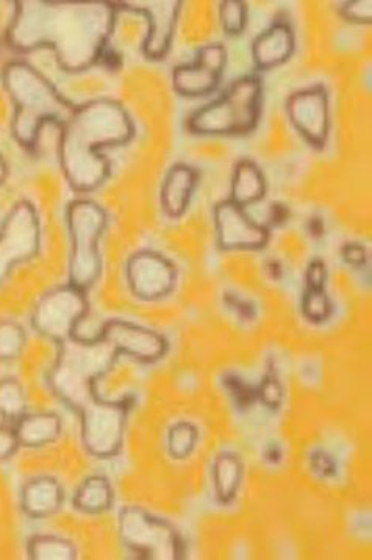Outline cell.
Wrapping results in <instances>:
<instances>
[{
    "label": "cell",
    "mask_w": 372,
    "mask_h": 560,
    "mask_svg": "<svg viewBox=\"0 0 372 560\" xmlns=\"http://www.w3.org/2000/svg\"><path fill=\"white\" fill-rule=\"evenodd\" d=\"M18 448H20V442L14 429L0 427V460L10 459Z\"/></svg>",
    "instance_id": "e575fe53"
},
{
    "label": "cell",
    "mask_w": 372,
    "mask_h": 560,
    "mask_svg": "<svg viewBox=\"0 0 372 560\" xmlns=\"http://www.w3.org/2000/svg\"><path fill=\"white\" fill-rule=\"evenodd\" d=\"M224 387L228 388L230 396L235 399L236 406L247 407L257 399V388L251 387L247 382L239 376H233V374L224 377Z\"/></svg>",
    "instance_id": "4dcf8cb0"
},
{
    "label": "cell",
    "mask_w": 372,
    "mask_h": 560,
    "mask_svg": "<svg viewBox=\"0 0 372 560\" xmlns=\"http://www.w3.org/2000/svg\"><path fill=\"white\" fill-rule=\"evenodd\" d=\"M115 503L112 483L104 476H90L74 494V508L82 514H105Z\"/></svg>",
    "instance_id": "44dd1931"
},
{
    "label": "cell",
    "mask_w": 372,
    "mask_h": 560,
    "mask_svg": "<svg viewBox=\"0 0 372 560\" xmlns=\"http://www.w3.org/2000/svg\"><path fill=\"white\" fill-rule=\"evenodd\" d=\"M66 223L71 236L69 283L88 292L102 275L98 242L107 229L108 217L96 202L74 201L66 210Z\"/></svg>",
    "instance_id": "8992f818"
},
{
    "label": "cell",
    "mask_w": 372,
    "mask_h": 560,
    "mask_svg": "<svg viewBox=\"0 0 372 560\" xmlns=\"http://www.w3.org/2000/svg\"><path fill=\"white\" fill-rule=\"evenodd\" d=\"M288 118L298 133L315 149L326 148L330 130V107L324 86L295 91L287 101Z\"/></svg>",
    "instance_id": "8fae6325"
},
{
    "label": "cell",
    "mask_w": 372,
    "mask_h": 560,
    "mask_svg": "<svg viewBox=\"0 0 372 560\" xmlns=\"http://www.w3.org/2000/svg\"><path fill=\"white\" fill-rule=\"evenodd\" d=\"M27 555L32 560H75L77 548L69 540L55 536H35L28 540Z\"/></svg>",
    "instance_id": "603a6c76"
},
{
    "label": "cell",
    "mask_w": 372,
    "mask_h": 560,
    "mask_svg": "<svg viewBox=\"0 0 372 560\" xmlns=\"http://www.w3.org/2000/svg\"><path fill=\"white\" fill-rule=\"evenodd\" d=\"M63 487L49 476L32 479L25 483L21 494V508L33 520L47 518L57 514L63 505Z\"/></svg>",
    "instance_id": "ac0fdd59"
},
{
    "label": "cell",
    "mask_w": 372,
    "mask_h": 560,
    "mask_svg": "<svg viewBox=\"0 0 372 560\" xmlns=\"http://www.w3.org/2000/svg\"><path fill=\"white\" fill-rule=\"evenodd\" d=\"M86 314V292L68 283L39 298L33 308L32 325L39 336L60 345L72 337L77 323Z\"/></svg>",
    "instance_id": "ba28073f"
},
{
    "label": "cell",
    "mask_w": 372,
    "mask_h": 560,
    "mask_svg": "<svg viewBox=\"0 0 372 560\" xmlns=\"http://www.w3.org/2000/svg\"><path fill=\"white\" fill-rule=\"evenodd\" d=\"M7 173H9V171H7L5 162H3L2 155H0V185L7 179Z\"/></svg>",
    "instance_id": "60d3db41"
},
{
    "label": "cell",
    "mask_w": 372,
    "mask_h": 560,
    "mask_svg": "<svg viewBox=\"0 0 372 560\" xmlns=\"http://www.w3.org/2000/svg\"><path fill=\"white\" fill-rule=\"evenodd\" d=\"M126 278L135 298L153 303L174 292L177 269L162 254L140 250L127 260Z\"/></svg>",
    "instance_id": "30bf717a"
},
{
    "label": "cell",
    "mask_w": 372,
    "mask_h": 560,
    "mask_svg": "<svg viewBox=\"0 0 372 560\" xmlns=\"http://www.w3.org/2000/svg\"><path fill=\"white\" fill-rule=\"evenodd\" d=\"M266 271H268L269 278L274 280L282 278V267H280L279 261H268V264H266Z\"/></svg>",
    "instance_id": "ab89813d"
},
{
    "label": "cell",
    "mask_w": 372,
    "mask_h": 560,
    "mask_svg": "<svg viewBox=\"0 0 372 560\" xmlns=\"http://www.w3.org/2000/svg\"><path fill=\"white\" fill-rule=\"evenodd\" d=\"M197 180H199L197 170L185 163H177L167 171L162 191H160V203L167 217L173 220L184 217L195 195Z\"/></svg>",
    "instance_id": "e0dca14e"
},
{
    "label": "cell",
    "mask_w": 372,
    "mask_h": 560,
    "mask_svg": "<svg viewBox=\"0 0 372 560\" xmlns=\"http://www.w3.org/2000/svg\"><path fill=\"white\" fill-rule=\"evenodd\" d=\"M224 300L225 303L229 304V307L233 308V311L236 312V315H239L241 319H246V322L254 319L255 311L251 304L243 303L240 298L232 296V294H228Z\"/></svg>",
    "instance_id": "d590c367"
},
{
    "label": "cell",
    "mask_w": 372,
    "mask_h": 560,
    "mask_svg": "<svg viewBox=\"0 0 372 560\" xmlns=\"http://www.w3.org/2000/svg\"><path fill=\"white\" fill-rule=\"evenodd\" d=\"M25 412H27V398L20 382L13 377L0 381V418L16 423Z\"/></svg>",
    "instance_id": "cb8c5ba5"
},
{
    "label": "cell",
    "mask_w": 372,
    "mask_h": 560,
    "mask_svg": "<svg viewBox=\"0 0 372 560\" xmlns=\"http://www.w3.org/2000/svg\"><path fill=\"white\" fill-rule=\"evenodd\" d=\"M283 385L277 377L276 371L269 369L263 377L260 387L257 388V399L268 409L277 410L283 402Z\"/></svg>",
    "instance_id": "f1b7e54d"
},
{
    "label": "cell",
    "mask_w": 372,
    "mask_h": 560,
    "mask_svg": "<svg viewBox=\"0 0 372 560\" xmlns=\"http://www.w3.org/2000/svg\"><path fill=\"white\" fill-rule=\"evenodd\" d=\"M219 23L228 35H241L247 25V5L243 0H224L219 5Z\"/></svg>",
    "instance_id": "83f0119b"
},
{
    "label": "cell",
    "mask_w": 372,
    "mask_h": 560,
    "mask_svg": "<svg viewBox=\"0 0 372 560\" xmlns=\"http://www.w3.org/2000/svg\"><path fill=\"white\" fill-rule=\"evenodd\" d=\"M2 80L14 105L11 133L27 151H33L38 144L44 124L63 127L75 112V105L61 96L38 69L25 61L7 65Z\"/></svg>",
    "instance_id": "277c9868"
},
{
    "label": "cell",
    "mask_w": 372,
    "mask_h": 560,
    "mask_svg": "<svg viewBox=\"0 0 372 560\" xmlns=\"http://www.w3.org/2000/svg\"><path fill=\"white\" fill-rule=\"evenodd\" d=\"M310 468L315 472L317 478L330 479L337 475V462L326 451H315L310 456Z\"/></svg>",
    "instance_id": "1f68e13d"
},
{
    "label": "cell",
    "mask_w": 372,
    "mask_h": 560,
    "mask_svg": "<svg viewBox=\"0 0 372 560\" xmlns=\"http://www.w3.org/2000/svg\"><path fill=\"white\" fill-rule=\"evenodd\" d=\"M57 347V360L47 377L50 390L79 415L88 454L96 459L118 456L133 399L105 401L96 390L97 381L115 366L118 352L104 340L85 343L69 338Z\"/></svg>",
    "instance_id": "7a4b0ae2"
},
{
    "label": "cell",
    "mask_w": 372,
    "mask_h": 560,
    "mask_svg": "<svg viewBox=\"0 0 372 560\" xmlns=\"http://www.w3.org/2000/svg\"><path fill=\"white\" fill-rule=\"evenodd\" d=\"M288 218H290V210L287 207L282 203H272L271 212H269V225H272V228L282 225Z\"/></svg>",
    "instance_id": "8d00e7d4"
},
{
    "label": "cell",
    "mask_w": 372,
    "mask_h": 560,
    "mask_svg": "<svg viewBox=\"0 0 372 560\" xmlns=\"http://www.w3.org/2000/svg\"><path fill=\"white\" fill-rule=\"evenodd\" d=\"M213 217L219 249L260 250L268 246L271 238L268 225L255 223L230 199L214 207Z\"/></svg>",
    "instance_id": "5bb4252c"
},
{
    "label": "cell",
    "mask_w": 372,
    "mask_h": 560,
    "mask_svg": "<svg viewBox=\"0 0 372 560\" xmlns=\"http://www.w3.org/2000/svg\"><path fill=\"white\" fill-rule=\"evenodd\" d=\"M199 440V431L191 423L174 424L167 432V453L175 460H184L191 456Z\"/></svg>",
    "instance_id": "d4e9b609"
},
{
    "label": "cell",
    "mask_w": 372,
    "mask_h": 560,
    "mask_svg": "<svg viewBox=\"0 0 372 560\" xmlns=\"http://www.w3.org/2000/svg\"><path fill=\"white\" fill-rule=\"evenodd\" d=\"M294 49L293 28L287 23H276L252 43V61L255 68L268 71L287 63L293 57Z\"/></svg>",
    "instance_id": "2e32d148"
},
{
    "label": "cell",
    "mask_w": 372,
    "mask_h": 560,
    "mask_svg": "<svg viewBox=\"0 0 372 560\" xmlns=\"http://www.w3.org/2000/svg\"><path fill=\"white\" fill-rule=\"evenodd\" d=\"M341 257L349 267L363 268L368 261L367 247L359 243H346L341 247Z\"/></svg>",
    "instance_id": "836d02e7"
},
{
    "label": "cell",
    "mask_w": 372,
    "mask_h": 560,
    "mask_svg": "<svg viewBox=\"0 0 372 560\" xmlns=\"http://www.w3.org/2000/svg\"><path fill=\"white\" fill-rule=\"evenodd\" d=\"M119 537L124 547L138 559L181 560L185 544L174 526L144 509L130 505L119 514Z\"/></svg>",
    "instance_id": "52a82bcc"
},
{
    "label": "cell",
    "mask_w": 372,
    "mask_h": 560,
    "mask_svg": "<svg viewBox=\"0 0 372 560\" xmlns=\"http://www.w3.org/2000/svg\"><path fill=\"white\" fill-rule=\"evenodd\" d=\"M243 462L236 454H219L213 462V483L218 503L228 505L239 493L243 481Z\"/></svg>",
    "instance_id": "7402d4cb"
},
{
    "label": "cell",
    "mask_w": 372,
    "mask_h": 560,
    "mask_svg": "<svg viewBox=\"0 0 372 560\" xmlns=\"http://www.w3.org/2000/svg\"><path fill=\"white\" fill-rule=\"evenodd\" d=\"M42 247V224L31 202L22 201L11 209L0 228V285L18 265L32 260Z\"/></svg>",
    "instance_id": "9c48e42d"
},
{
    "label": "cell",
    "mask_w": 372,
    "mask_h": 560,
    "mask_svg": "<svg viewBox=\"0 0 372 560\" xmlns=\"http://www.w3.org/2000/svg\"><path fill=\"white\" fill-rule=\"evenodd\" d=\"M27 336L14 322H0V362H13L24 351Z\"/></svg>",
    "instance_id": "484cf974"
},
{
    "label": "cell",
    "mask_w": 372,
    "mask_h": 560,
    "mask_svg": "<svg viewBox=\"0 0 372 560\" xmlns=\"http://www.w3.org/2000/svg\"><path fill=\"white\" fill-rule=\"evenodd\" d=\"M228 67V50L211 43L197 50L193 63L182 65L173 71V86L181 96L202 97L213 93Z\"/></svg>",
    "instance_id": "4fadbf2b"
},
{
    "label": "cell",
    "mask_w": 372,
    "mask_h": 560,
    "mask_svg": "<svg viewBox=\"0 0 372 560\" xmlns=\"http://www.w3.org/2000/svg\"><path fill=\"white\" fill-rule=\"evenodd\" d=\"M265 459L269 462V464L277 465L280 460H282V450L277 443H269L265 448Z\"/></svg>",
    "instance_id": "74e56055"
},
{
    "label": "cell",
    "mask_w": 372,
    "mask_h": 560,
    "mask_svg": "<svg viewBox=\"0 0 372 560\" xmlns=\"http://www.w3.org/2000/svg\"><path fill=\"white\" fill-rule=\"evenodd\" d=\"M101 338L107 341L118 355H127L142 363L159 362L167 352L166 338L148 327L123 322V319L105 322Z\"/></svg>",
    "instance_id": "9a60e30c"
},
{
    "label": "cell",
    "mask_w": 372,
    "mask_h": 560,
    "mask_svg": "<svg viewBox=\"0 0 372 560\" xmlns=\"http://www.w3.org/2000/svg\"><path fill=\"white\" fill-rule=\"evenodd\" d=\"M118 2L18 0L7 43L18 52L50 49L61 69L82 72L105 56Z\"/></svg>",
    "instance_id": "6da1fadb"
},
{
    "label": "cell",
    "mask_w": 372,
    "mask_h": 560,
    "mask_svg": "<svg viewBox=\"0 0 372 560\" xmlns=\"http://www.w3.org/2000/svg\"><path fill=\"white\" fill-rule=\"evenodd\" d=\"M182 5L184 3L181 0H133L118 3L119 10L142 14L148 21L142 54L151 60H162L170 52Z\"/></svg>",
    "instance_id": "7c38bea8"
},
{
    "label": "cell",
    "mask_w": 372,
    "mask_h": 560,
    "mask_svg": "<svg viewBox=\"0 0 372 560\" xmlns=\"http://www.w3.org/2000/svg\"><path fill=\"white\" fill-rule=\"evenodd\" d=\"M306 231H309L310 236H313V238H319V236L324 235V231H326V228H324L323 220H321V218L315 217L309 221V225H306Z\"/></svg>",
    "instance_id": "f35d334b"
},
{
    "label": "cell",
    "mask_w": 372,
    "mask_h": 560,
    "mask_svg": "<svg viewBox=\"0 0 372 560\" xmlns=\"http://www.w3.org/2000/svg\"><path fill=\"white\" fill-rule=\"evenodd\" d=\"M338 12L349 23L361 25L372 23L371 0H350V2L341 3Z\"/></svg>",
    "instance_id": "f546056e"
},
{
    "label": "cell",
    "mask_w": 372,
    "mask_h": 560,
    "mask_svg": "<svg viewBox=\"0 0 372 560\" xmlns=\"http://www.w3.org/2000/svg\"><path fill=\"white\" fill-rule=\"evenodd\" d=\"M306 289L326 290L327 268L323 260H313L305 272Z\"/></svg>",
    "instance_id": "d6a6232c"
},
{
    "label": "cell",
    "mask_w": 372,
    "mask_h": 560,
    "mask_svg": "<svg viewBox=\"0 0 372 560\" xmlns=\"http://www.w3.org/2000/svg\"><path fill=\"white\" fill-rule=\"evenodd\" d=\"M18 442L25 448H43L57 442L61 434V420L55 413H25L16 421Z\"/></svg>",
    "instance_id": "d6986e66"
},
{
    "label": "cell",
    "mask_w": 372,
    "mask_h": 560,
    "mask_svg": "<svg viewBox=\"0 0 372 560\" xmlns=\"http://www.w3.org/2000/svg\"><path fill=\"white\" fill-rule=\"evenodd\" d=\"M263 86L257 75L235 80L218 100L204 105L188 118L189 132L206 137L249 133L261 115Z\"/></svg>",
    "instance_id": "5b68a950"
},
{
    "label": "cell",
    "mask_w": 372,
    "mask_h": 560,
    "mask_svg": "<svg viewBox=\"0 0 372 560\" xmlns=\"http://www.w3.org/2000/svg\"><path fill=\"white\" fill-rule=\"evenodd\" d=\"M301 311L305 319L319 325V323L330 319L332 314H334V304H332L326 290L306 289L302 294Z\"/></svg>",
    "instance_id": "4316f807"
},
{
    "label": "cell",
    "mask_w": 372,
    "mask_h": 560,
    "mask_svg": "<svg viewBox=\"0 0 372 560\" xmlns=\"http://www.w3.org/2000/svg\"><path fill=\"white\" fill-rule=\"evenodd\" d=\"M135 135L129 113L113 100L86 102L61 127L58 159L66 180L77 192L97 190L112 174L102 149L124 147Z\"/></svg>",
    "instance_id": "3957f363"
},
{
    "label": "cell",
    "mask_w": 372,
    "mask_h": 560,
    "mask_svg": "<svg viewBox=\"0 0 372 560\" xmlns=\"http://www.w3.org/2000/svg\"><path fill=\"white\" fill-rule=\"evenodd\" d=\"M266 195V180L261 170L251 160H241L236 163L232 177V195L230 201L241 209L261 201Z\"/></svg>",
    "instance_id": "ffe728a7"
}]
</instances>
